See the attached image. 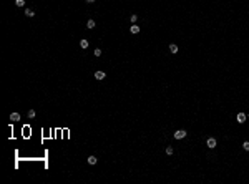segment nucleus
I'll list each match as a JSON object with an SVG mask.
<instances>
[{"instance_id": "nucleus-5", "label": "nucleus", "mask_w": 249, "mask_h": 184, "mask_svg": "<svg viewBox=\"0 0 249 184\" xmlns=\"http://www.w3.org/2000/svg\"><path fill=\"white\" fill-rule=\"evenodd\" d=\"M86 161H88V164H91V166L98 163V159H96V156H88V159H86Z\"/></svg>"}, {"instance_id": "nucleus-9", "label": "nucleus", "mask_w": 249, "mask_h": 184, "mask_svg": "<svg viewBox=\"0 0 249 184\" xmlns=\"http://www.w3.org/2000/svg\"><path fill=\"white\" fill-rule=\"evenodd\" d=\"M25 15H27L28 18H32V17H35V12H33L32 8H27V10H25Z\"/></svg>"}, {"instance_id": "nucleus-4", "label": "nucleus", "mask_w": 249, "mask_h": 184, "mask_svg": "<svg viewBox=\"0 0 249 184\" xmlns=\"http://www.w3.org/2000/svg\"><path fill=\"white\" fill-rule=\"evenodd\" d=\"M206 144L209 146V149H213V148H216L217 143H216V139H214V138H208V139H206Z\"/></svg>"}, {"instance_id": "nucleus-14", "label": "nucleus", "mask_w": 249, "mask_h": 184, "mask_svg": "<svg viewBox=\"0 0 249 184\" xmlns=\"http://www.w3.org/2000/svg\"><path fill=\"white\" fill-rule=\"evenodd\" d=\"M243 149H244V151H249V141H244V143H243Z\"/></svg>"}, {"instance_id": "nucleus-19", "label": "nucleus", "mask_w": 249, "mask_h": 184, "mask_svg": "<svg viewBox=\"0 0 249 184\" xmlns=\"http://www.w3.org/2000/svg\"><path fill=\"white\" fill-rule=\"evenodd\" d=\"M248 119H249V114H248Z\"/></svg>"}, {"instance_id": "nucleus-3", "label": "nucleus", "mask_w": 249, "mask_h": 184, "mask_svg": "<svg viewBox=\"0 0 249 184\" xmlns=\"http://www.w3.org/2000/svg\"><path fill=\"white\" fill-rule=\"evenodd\" d=\"M95 78H96V80H105V78H106V73L101 72V70H98V72H95Z\"/></svg>"}, {"instance_id": "nucleus-15", "label": "nucleus", "mask_w": 249, "mask_h": 184, "mask_svg": "<svg viewBox=\"0 0 249 184\" xmlns=\"http://www.w3.org/2000/svg\"><path fill=\"white\" fill-rule=\"evenodd\" d=\"M166 154H168V156H171V154H173V148H171V146L166 148Z\"/></svg>"}, {"instance_id": "nucleus-12", "label": "nucleus", "mask_w": 249, "mask_h": 184, "mask_svg": "<svg viewBox=\"0 0 249 184\" xmlns=\"http://www.w3.org/2000/svg\"><path fill=\"white\" fill-rule=\"evenodd\" d=\"M93 55H95V56H101V48H95Z\"/></svg>"}, {"instance_id": "nucleus-17", "label": "nucleus", "mask_w": 249, "mask_h": 184, "mask_svg": "<svg viewBox=\"0 0 249 184\" xmlns=\"http://www.w3.org/2000/svg\"><path fill=\"white\" fill-rule=\"evenodd\" d=\"M130 20H131V22H133V23H135V22H136V20H138V15H131V17H130Z\"/></svg>"}, {"instance_id": "nucleus-1", "label": "nucleus", "mask_w": 249, "mask_h": 184, "mask_svg": "<svg viewBox=\"0 0 249 184\" xmlns=\"http://www.w3.org/2000/svg\"><path fill=\"white\" fill-rule=\"evenodd\" d=\"M186 131L184 129H178V131H175V139H183V138H186Z\"/></svg>"}, {"instance_id": "nucleus-13", "label": "nucleus", "mask_w": 249, "mask_h": 184, "mask_svg": "<svg viewBox=\"0 0 249 184\" xmlns=\"http://www.w3.org/2000/svg\"><path fill=\"white\" fill-rule=\"evenodd\" d=\"M15 5L17 7H23L25 5V0H15Z\"/></svg>"}, {"instance_id": "nucleus-11", "label": "nucleus", "mask_w": 249, "mask_h": 184, "mask_svg": "<svg viewBox=\"0 0 249 184\" xmlns=\"http://www.w3.org/2000/svg\"><path fill=\"white\" fill-rule=\"evenodd\" d=\"M170 51H171V53H178V45L171 43V45H170Z\"/></svg>"}, {"instance_id": "nucleus-6", "label": "nucleus", "mask_w": 249, "mask_h": 184, "mask_svg": "<svg viewBox=\"0 0 249 184\" xmlns=\"http://www.w3.org/2000/svg\"><path fill=\"white\" fill-rule=\"evenodd\" d=\"M95 25H96V23H95V20H93V18H90V20L86 22V28H90V30H91V28H95Z\"/></svg>"}, {"instance_id": "nucleus-2", "label": "nucleus", "mask_w": 249, "mask_h": 184, "mask_svg": "<svg viewBox=\"0 0 249 184\" xmlns=\"http://www.w3.org/2000/svg\"><path fill=\"white\" fill-rule=\"evenodd\" d=\"M246 119H248V114H244V113H238V118H236V121H238L239 124H243Z\"/></svg>"}, {"instance_id": "nucleus-16", "label": "nucleus", "mask_w": 249, "mask_h": 184, "mask_svg": "<svg viewBox=\"0 0 249 184\" xmlns=\"http://www.w3.org/2000/svg\"><path fill=\"white\" fill-rule=\"evenodd\" d=\"M35 114H37V113H35L33 110H30V111H28V118H35Z\"/></svg>"}, {"instance_id": "nucleus-8", "label": "nucleus", "mask_w": 249, "mask_h": 184, "mask_svg": "<svg viewBox=\"0 0 249 184\" xmlns=\"http://www.w3.org/2000/svg\"><path fill=\"white\" fill-rule=\"evenodd\" d=\"M18 119H20V114H18V113H12V114H10V121L15 123V121H18Z\"/></svg>"}, {"instance_id": "nucleus-10", "label": "nucleus", "mask_w": 249, "mask_h": 184, "mask_svg": "<svg viewBox=\"0 0 249 184\" xmlns=\"http://www.w3.org/2000/svg\"><path fill=\"white\" fill-rule=\"evenodd\" d=\"M88 45H90V43H88V40H86V38H83V40L80 41V46H81V48H88Z\"/></svg>"}, {"instance_id": "nucleus-7", "label": "nucleus", "mask_w": 249, "mask_h": 184, "mask_svg": "<svg viewBox=\"0 0 249 184\" xmlns=\"http://www.w3.org/2000/svg\"><path fill=\"white\" fill-rule=\"evenodd\" d=\"M130 32H131L133 35H136V33L140 32V27H138V25H131V27H130Z\"/></svg>"}, {"instance_id": "nucleus-18", "label": "nucleus", "mask_w": 249, "mask_h": 184, "mask_svg": "<svg viewBox=\"0 0 249 184\" xmlns=\"http://www.w3.org/2000/svg\"><path fill=\"white\" fill-rule=\"evenodd\" d=\"M96 0H86V3H95Z\"/></svg>"}]
</instances>
